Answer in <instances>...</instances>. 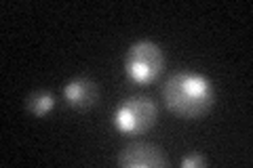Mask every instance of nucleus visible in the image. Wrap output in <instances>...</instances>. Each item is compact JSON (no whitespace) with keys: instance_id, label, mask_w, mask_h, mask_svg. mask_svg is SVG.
I'll list each match as a JSON object with an SVG mask.
<instances>
[{"instance_id":"f257e3e1","label":"nucleus","mask_w":253,"mask_h":168,"mask_svg":"<svg viewBox=\"0 0 253 168\" xmlns=\"http://www.w3.org/2000/svg\"><path fill=\"white\" fill-rule=\"evenodd\" d=\"M163 103L181 120H199L211 111L215 103V91L207 76L179 69L165 80Z\"/></svg>"},{"instance_id":"f03ea898","label":"nucleus","mask_w":253,"mask_h":168,"mask_svg":"<svg viewBox=\"0 0 253 168\" xmlns=\"http://www.w3.org/2000/svg\"><path fill=\"white\" fill-rule=\"evenodd\" d=\"M165 69V53L152 40H137L125 55V74L135 84H152Z\"/></svg>"},{"instance_id":"7ed1b4c3","label":"nucleus","mask_w":253,"mask_h":168,"mask_svg":"<svg viewBox=\"0 0 253 168\" xmlns=\"http://www.w3.org/2000/svg\"><path fill=\"white\" fill-rule=\"evenodd\" d=\"M158 118V105L144 95H133L125 99L121 105L114 109L112 124L114 129L125 134V137H135V134L148 133L156 124Z\"/></svg>"},{"instance_id":"20e7f679","label":"nucleus","mask_w":253,"mask_h":168,"mask_svg":"<svg viewBox=\"0 0 253 168\" xmlns=\"http://www.w3.org/2000/svg\"><path fill=\"white\" fill-rule=\"evenodd\" d=\"M118 164L123 168H165L167 166V156L154 143L135 141L121 149Z\"/></svg>"},{"instance_id":"39448f33","label":"nucleus","mask_w":253,"mask_h":168,"mask_svg":"<svg viewBox=\"0 0 253 168\" xmlns=\"http://www.w3.org/2000/svg\"><path fill=\"white\" fill-rule=\"evenodd\" d=\"M63 101L72 109H91L99 101V86L86 76H76L63 84Z\"/></svg>"},{"instance_id":"423d86ee","label":"nucleus","mask_w":253,"mask_h":168,"mask_svg":"<svg viewBox=\"0 0 253 168\" xmlns=\"http://www.w3.org/2000/svg\"><path fill=\"white\" fill-rule=\"evenodd\" d=\"M23 105H26V109L32 116L44 118V116H49L55 107V95L49 89H38V91L28 95L26 101H23Z\"/></svg>"},{"instance_id":"0eeeda50","label":"nucleus","mask_w":253,"mask_h":168,"mask_svg":"<svg viewBox=\"0 0 253 168\" xmlns=\"http://www.w3.org/2000/svg\"><path fill=\"white\" fill-rule=\"evenodd\" d=\"M207 166V158L201 154H190L181 160V168H205Z\"/></svg>"}]
</instances>
